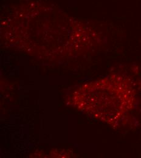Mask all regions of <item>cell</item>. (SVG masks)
<instances>
[{
  "label": "cell",
  "instance_id": "1",
  "mask_svg": "<svg viewBox=\"0 0 141 158\" xmlns=\"http://www.w3.org/2000/svg\"><path fill=\"white\" fill-rule=\"evenodd\" d=\"M92 100L96 116L117 127L136 108L138 91L130 79L114 75L94 83Z\"/></svg>",
  "mask_w": 141,
  "mask_h": 158
}]
</instances>
